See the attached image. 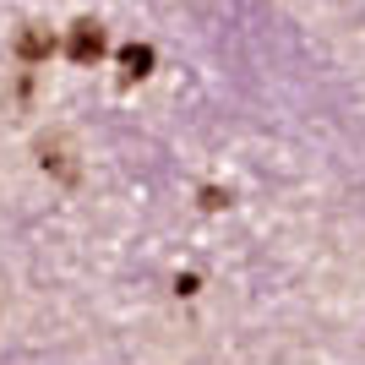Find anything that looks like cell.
<instances>
[{
  "label": "cell",
  "mask_w": 365,
  "mask_h": 365,
  "mask_svg": "<svg viewBox=\"0 0 365 365\" xmlns=\"http://www.w3.org/2000/svg\"><path fill=\"white\" fill-rule=\"evenodd\" d=\"M38 164H44L55 180H66V185H76V175H82V169H76V148H71L66 131H49V137L38 142Z\"/></svg>",
  "instance_id": "6da1fadb"
},
{
  "label": "cell",
  "mask_w": 365,
  "mask_h": 365,
  "mask_svg": "<svg viewBox=\"0 0 365 365\" xmlns=\"http://www.w3.org/2000/svg\"><path fill=\"white\" fill-rule=\"evenodd\" d=\"M66 55H71L76 66H93L98 55H104V28H98V22H71V38H66Z\"/></svg>",
  "instance_id": "7a4b0ae2"
},
{
  "label": "cell",
  "mask_w": 365,
  "mask_h": 365,
  "mask_svg": "<svg viewBox=\"0 0 365 365\" xmlns=\"http://www.w3.org/2000/svg\"><path fill=\"white\" fill-rule=\"evenodd\" d=\"M49 55H55V33L38 28V22H28L22 38H16V61H22V66H38V61H49Z\"/></svg>",
  "instance_id": "3957f363"
},
{
  "label": "cell",
  "mask_w": 365,
  "mask_h": 365,
  "mask_svg": "<svg viewBox=\"0 0 365 365\" xmlns=\"http://www.w3.org/2000/svg\"><path fill=\"white\" fill-rule=\"evenodd\" d=\"M120 66H125V82H142L153 71V49L148 44H125L120 49Z\"/></svg>",
  "instance_id": "277c9868"
},
{
  "label": "cell",
  "mask_w": 365,
  "mask_h": 365,
  "mask_svg": "<svg viewBox=\"0 0 365 365\" xmlns=\"http://www.w3.org/2000/svg\"><path fill=\"white\" fill-rule=\"evenodd\" d=\"M224 202H229V197L218 191V185H202V207H224Z\"/></svg>",
  "instance_id": "5b68a950"
}]
</instances>
